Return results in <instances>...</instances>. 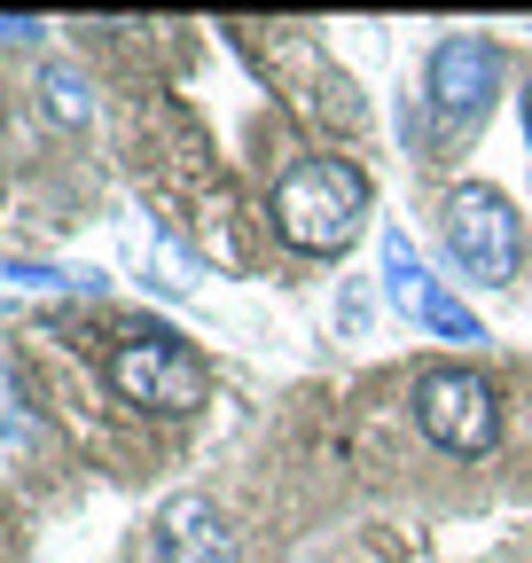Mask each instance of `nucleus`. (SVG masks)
I'll list each match as a JSON object with an SVG mask.
<instances>
[{
    "instance_id": "nucleus-5",
    "label": "nucleus",
    "mask_w": 532,
    "mask_h": 563,
    "mask_svg": "<svg viewBox=\"0 0 532 563\" xmlns=\"http://www.w3.org/2000/svg\"><path fill=\"white\" fill-rule=\"evenodd\" d=\"M494 87H501V55H494V40H478V32L439 40V55H431V102H439V118L470 125V118L494 102Z\"/></svg>"
},
{
    "instance_id": "nucleus-4",
    "label": "nucleus",
    "mask_w": 532,
    "mask_h": 563,
    "mask_svg": "<svg viewBox=\"0 0 532 563\" xmlns=\"http://www.w3.org/2000/svg\"><path fill=\"white\" fill-rule=\"evenodd\" d=\"M446 251L462 258V274L486 282V290H501V282H517V211L501 188L470 180L446 196Z\"/></svg>"
},
{
    "instance_id": "nucleus-7",
    "label": "nucleus",
    "mask_w": 532,
    "mask_h": 563,
    "mask_svg": "<svg viewBox=\"0 0 532 563\" xmlns=\"http://www.w3.org/2000/svg\"><path fill=\"white\" fill-rule=\"evenodd\" d=\"M40 95H47V118L55 125H87V79L71 63H47L40 70Z\"/></svg>"
},
{
    "instance_id": "nucleus-6",
    "label": "nucleus",
    "mask_w": 532,
    "mask_h": 563,
    "mask_svg": "<svg viewBox=\"0 0 532 563\" xmlns=\"http://www.w3.org/2000/svg\"><path fill=\"white\" fill-rule=\"evenodd\" d=\"M157 563H235V540L212 517V501H196V493L165 501V517H157Z\"/></svg>"
},
{
    "instance_id": "nucleus-10",
    "label": "nucleus",
    "mask_w": 532,
    "mask_h": 563,
    "mask_svg": "<svg viewBox=\"0 0 532 563\" xmlns=\"http://www.w3.org/2000/svg\"><path fill=\"white\" fill-rule=\"evenodd\" d=\"M524 141H532V87H524Z\"/></svg>"
},
{
    "instance_id": "nucleus-2",
    "label": "nucleus",
    "mask_w": 532,
    "mask_h": 563,
    "mask_svg": "<svg viewBox=\"0 0 532 563\" xmlns=\"http://www.w3.org/2000/svg\"><path fill=\"white\" fill-rule=\"evenodd\" d=\"M110 384L125 407H157V415H196L212 399V368L180 336H157V329L110 344Z\"/></svg>"
},
{
    "instance_id": "nucleus-9",
    "label": "nucleus",
    "mask_w": 532,
    "mask_h": 563,
    "mask_svg": "<svg viewBox=\"0 0 532 563\" xmlns=\"http://www.w3.org/2000/svg\"><path fill=\"white\" fill-rule=\"evenodd\" d=\"M423 321H431L439 336H454V344H486V329H478V313H470V306H454L446 290H431V298H423Z\"/></svg>"
},
{
    "instance_id": "nucleus-8",
    "label": "nucleus",
    "mask_w": 532,
    "mask_h": 563,
    "mask_svg": "<svg viewBox=\"0 0 532 563\" xmlns=\"http://www.w3.org/2000/svg\"><path fill=\"white\" fill-rule=\"evenodd\" d=\"M384 274H391V298H408V306L423 313L431 282H423V266H415V243H408V235H391V243H384Z\"/></svg>"
},
{
    "instance_id": "nucleus-1",
    "label": "nucleus",
    "mask_w": 532,
    "mask_h": 563,
    "mask_svg": "<svg viewBox=\"0 0 532 563\" xmlns=\"http://www.w3.org/2000/svg\"><path fill=\"white\" fill-rule=\"evenodd\" d=\"M368 220V180L345 157H306L275 180V228L298 251H345Z\"/></svg>"
},
{
    "instance_id": "nucleus-3",
    "label": "nucleus",
    "mask_w": 532,
    "mask_h": 563,
    "mask_svg": "<svg viewBox=\"0 0 532 563\" xmlns=\"http://www.w3.org/2000/svg\"><path fill=\"white\" fill-rule=\"evenodd\" d=\"M415 422L446 454H486L501 439V407H494V384L478 368H423L415 376Z\"/></svg>"
}]
</instances>
